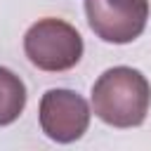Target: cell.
<instances>
[{"instance_id": "cell-1", "label": "cell", "mask_w": 151, "mask_h": 151, "mask_svg": "<svg viewBox=\"0 0 151 151\" xmlns=\"http://www.w3.org/2000/svg\"><path fill=\"white\" fill-rule=\"evenodd\" d=\"M92 111L111 127H139L151 104V85L146 76L132 66L106 68L92 85Z\"/></svg>"}, {"instance_id": "cell-2", "label": "cell", "mask_w": 151, "mask_h": 151, "mask_svg": "<svg viewBox=\"0 0 151 151\" xmlns=\"http://www.w3.org/2000/svg\"><path fill=\"white\" fill-rule=\"evenodd\" d=\"M83 38L64 19H38L24 35V52L28 61L47 73H61L73 68L83 59Z\"/></svg>"}, {"instance_id": "cell-3", "label": "cell", "mask_w": 151, "mask_h": 151, "mask_svg": "<svg viewBox=\"0 0 151 151\" xmlns=\"http://www.w3.org/2000/svg\"><path fill=\"white\" fill-rule=\"evenodd\" d=\"M92 33L111 45L137 40L149 21V0H85Z\"/></svg>"}, {"instance_id": "cell-4", "label": "cell", "mask_w": 151, "mask_h": 151, "mask_svg": "<svg viewBox=\"0 0 151 151\" xmlns=\"http://www.w3.org/2000/svg\"><path fill=\"white\" fill-rule=\"evenodd\" d=\"M90 116L92 113L87 101L78 92L64 90V87L47 90L38 109L42 132L59 144H71L80 139L90 127Z\"/></svg>"}, {"instance_id": "cell-5", "label": "cell", "mask_w": 151, "mask_h": 151, "mask_svg": "<svg viewBox=\"0 0 151 151\" xmlns=\"http://www.w3.org/2000/svg\"><path fill=\"white\" fill-rule=\"evenodd\" d=\"M26 106V85L9 68L0 66V127L12 125Z\"/></svg>"}]
</instances>
